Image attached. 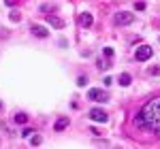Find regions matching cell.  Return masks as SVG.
Masks as SVG:
<instances>
[{"label":"cell","instance_id":"1","mask_svg":"<svg viewBox=\"0 0 160 149\" xmlns=\"http://www.w3.org/2000/svg\"><path fill=\"white\" fill-rule=\"evenodd\" d=\"M135 124L145 130V132H154V134H160V96L148 100L141 111L137 113Z\"/></svg>","mask_w":160,"mask_h":149},{"label":"cell","instance_id":"2","mask_svg":"<svg viewBox=\"0 0 160 149\" xmlns=\"http://www.w3.org/2000/svg\"><path fill=\"white\" fill-rule=\"evenodd\" d=\"M132 22H135V15H132V13H128V11L115 13V24L118 26H130Z\"/></svg>","mask_w":160,"mask_h":149},{"label":"cell","instance_id":"3","mask_svg":"<svg viewBox=\"0 0 160 149\" xmlns=\"http://www.w3.org/2000/svg\"><path fill=\"white\" fill-rule=\"evenodd\" d=\"M152 47L149 45H141V47H137V51H135V60H139V62H145V60H149L152 58Z\"/></svg>","mask_w":160,"mask_h":149},{"label":"cell","instance_id":"4","mask_svg":"<svg viewBox=\"0 0 160 149\" xmlns=\"http://www.w3.org/2000/svg\"><path fill=\"white\" fill-rule=\"evenodd\" d=\"M88 98L96 100V102H107V100H109V94L102 92V89H98V87H92V89L88 92Z\"/></svg>","mask_w":160,"mask_h":149},{"label":"cell","instance_id":"5","mask_svg":"<svg viewBox=\"0 0 160 149\" xmlns=\"http://www.w3.org/2000/svg\"><path fill=\"white\" fill-rule=\"evenodd\" d=\"M90 119L105 124V122H107V113L102 111V109H92V111H90Z\"/></svg>","mask_w":160,"mask_h":149},{"label":"cell","instance_id":"6","mask_svg":"<svg viewBox=\"0 0 160 149\" xmlns=\"http://www.w3.org/2000/svg\"><path fill=\"white\" fill-rule=\"evenodd\" d=\"M30 32H32L34 36H38V38H47V36H49V30H47V28H43V26H32V28H30Z\"/></svg>","mask_w":160,"mask_h":149},{"label":"cell","instance_id":"7","mask_svg":"<svg viewBox=\"0 0 160 149\" xmlns=\"http://www.w3.org/2000/svg\"><path fill=\"white\" fill-rule=\"evenodd\" d=\"M47 24H51L56 30H62V28H64V19L56 17V15H49V17H47Z\"/></svg>","mask_w":160,"mask_h":149},{"label":"cell","instance_id":"8","mask_svg":"<svg viewBox=\"0 0 160 149\" xmlns=\"http://www.w3.org/2000/svg\"><path fill=\"white\" fill-rule=\"evenodd\" d=\"M79 24L83 26V28H90V26H92V15H90V13H81V15H79Z\"/></svg>","mask_w":160,"mask_h":149},{"label":"cell","instance_id":"9","mask_svg":"<svg viewBox=\"0 0 160 149\" xmlns=\"http://www.w3.org/2000/svg\"><path fill=\"white\" fill-rule=\"evenodd\" d=\"M66 126H68V119H66V117H60L53 128H56V132H62V130H66Z\"/></svg>","mask_w":160,"mask_h":149},{"label":"cell","instance_id":"10","mask_svg":"<svg viewBox=\"0 0 160 149\" xmlns=\"http://www.w3.org/2000/svg\"><path fill=\"white\" fill-rule=\"evenodd\" d=\"M130 83H132V77H130V74H120V85L128 87Z\"/></svg>","mask_w":160,"mask_h":149},{"label":"cell","instance_id":"11","mask_svg":"<svg viewBox=\"0 0 160 149\" xmlns=\"http://www.w3.org/2000/svg\"><path fill=\"white\" fill-rule=\"evenodd\" d=\"M26 122H28L26 113H15V124H26Z\"/></svg>","mask_w":160,"mask_h":149},{"label":"cell","instance_id":"12","mask_svg":"<svg viewBox=\"0 0 160 149\" xmlns=\"http://www.w3.org/2000/svg\"><path fill=\"white\" fill-rule=\"evenodd\" d=\"M96 66H98L100 70H107V68L111 66V62H109V60H102V58H100L98 62H96Z\"/></svg>","mask_w":160,"mask_h":149},{"label":"cell","instance_id":"13","mask_svg":"<svg viewBox=\"0 0 160 149\" xmlns=\"http://www.w3.org/2000/svg\"><path fill=\"white\" fill-rule=\"evenodd\" d=\"M41 141H43V138L38 137V134H34V137L30 138V145H32V147H38V145H41Z\"/></svg>","mask_w":160,"mask_h":149},{"label":"cell","instance_id":"14","mask_svg":"<svg viewBox=\"0 0 160 149\" xmlns=\"http://www.w3.org/2000/svg\"><path fill=\"white\" fill-rule=\"evenodd\" d=\"M19 19H22V15L17 11H11V22H19Z\"/></svg>","mask_w":160,"mask_h":149},{"label":"cell","instance_id":"15","mask_svg":"<svg viewBox=\"0 0 160 149\" xmlns=\"http://www.w3.org/2000/svg\"><path fill=\"white\" fill-rule=\"evenodd\" d=\"M149 74H160V66H152L149 68Z\"/></svg>","mask_w":160,"mask_h":149},{"label":"cell","instance_id":"16","mask_svg":"<svg viewBox=\"0 0 160 149\" xmlns=\"http://www.w3.org/2000/svg\"><path fill=\"white\" fill-rule=\"evenodd\" d=\"M88 83V77H79V79H77V85H86Z\"/></svg>","mask_w":160,"mask_h":149},{"label":"cell","instance_id":"17","mask_svg":"<svg viewBox=\"0 0 160 149\" xmlns=\"http://www.w3.org/2000/svg\"><path fill=\"white\" fill-rule=\"evenodd\" d=\"M135 7H137V11H145V2H137Z\"/></svg>","mask_w":160,"mask_h":149},{"label":"cell","instance_id":"18","mask_svg":"<svg viewBox=\"0 0 160 149\" xmlns=\"http://www.w3.org/2000/svg\"><path fill=\"white\" fill-rule=\"evenodd\" d=\"M41 11H45V13H47V11H53V7H49V4H43V7H41Z\"/></svg>","mask_w":160,"mask_h":149},{"label":"cell","instance_id":"19","mask_svg":"<svg viewBox=\"0 0 160 149\" xmlns=\"http://www.w3.org/2000/svg\"><path fill=\"white\" fill-rule=\"evenodd\" d=\"M105 55H107V58H111V55H113V49H111V47H107V49H105Z\"/></svg>","mask_w":160,"mask_h":149},{"label":"cell","instance_id":"20","mask_svg":"<svg viewBox=\"0 0 160 149\" xmlns=\"http://www.w3.org/2000/svg\"><path fill=\"white\" fill-rule=\"evenodd\" d=\"M4 2H7V7H15L17 4V0H4Z\"/></svg>","mask_w":160,"mask_h":149},{"label":"cell","instance_id":"21","mask_svg":"<svg viewBox=\"0 0 160 149\" xmlns=\"http://www.w3.org/2000/svg\"><path fill=\"white\" fill-rule=\"evenodd\" d=\"M0 111H2V102H0Z\"/></svg>","mask_w":160,"mask_h":149},{"label":"cell","instance_id":"22","mask_svg":"<svg viewBox=\"0 0 160 149\" xmlns=\"http://www.w3.org/2000/svg\"><path fill=\"white\" fill-rule=\"evenodd\" d=\"M158 41H160V38H158Z\"/></svg>","mask_w":160,"mask_h":149}]
</instances>
